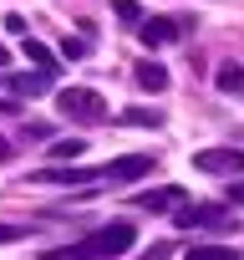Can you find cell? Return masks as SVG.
I'll list each match as a JSON object with an SVG mask.
<instances>
[{
    "label": "cell",
    "mask_w": 244,
    "mask_h": 260,
    "mask_svg": "<svg viewBox=\"0 0 244 260\" xmlns=\"http://www.w3.org/2000/svg\"><path fill=\"white\" fill-rule=\"evenodd\" d=\"M102 179V169H41L36 184H92Z\"/></svg>",
    "instance_id": "obj_7"
},
{
    "label": "cell",
    "mask_w": 244,
    "mask_h": 260,
    "mask_svg": "<svg viewBox=\"0 0 244 260\" xmlns=\"http://www.w3.org/2000/svg\"><path fill=\"white\" fill-rule=\"evenodd\" d=\"M11 153H16V148H11L6 138H0V164H11Z\"/></svg>",
    "instance_id": "obj_20"
},
{
    "label": "cell",
    "mask_w": 244,
    "mask_h": 260,
    "mask_svg": "<svg viewBox=\"0 0 244 260\" xmlns=\"http://www.w3.org/2000/svg\"><path fill=\"white\" fill-rule=\"evenodd\" d=\"M138 36H143V46H168V41H178V36H183V26H178V21H168V16H148V21L138 26Z\"/></svg>",
    "instance_id": "obj_5"
},
{
    "label": "cell",
    "mask_w": 244,
    "mask_h": 260,
    "mask_svg": "<svg viewBox=\"0 0 244 260\" xmlns=\"http://www.w3.org/2000/svg\"><path fill=\"white\" fill-rule=\"evenodd\" d=\"M193 224H229V209L224 204H193L178 214V230H193Z\"/></svg>",
    "instance_id": "obj_6"
},
{
    "label": "cell",
    "mask_w": 244,
    "mask_h": 260,
    "mask_svg": "<svg viewBox=\"0 0 244 260\" xmlns=\"http://www.w3.org/2000/svg\"><path fill=\"white\" fill-rule=\"evenodd\" d=\"M143 174H153V153H128V158H112L102 169V179H112V184H133Z\"/></svg>",
    "instance_id": "obj_4"
},
{
    "label": "cell",
    "mask_w": 244,
    "mask_h": 260,
    "mask_svg": "<svg viewBox=\"0 0 244 260\" xmlns=\"http://www.w3.org/2000/svg\"><path fill=\"white\" fill-rule=\"evenodd\" d=\"M133 240H138V230H133L128 219H112V224L92 230V235H87V240H76V245L46 250L41 260H112V255H128V250H133Z\"/></svg>",
    "instance_id": "obj_1"
},
{
    "label": "cell",
    "mask_w": 244,
    "mask_h": 260,
    "mask_svg": "<svg viewBox=\"0 0 244 260\" xmlns=\"http://www.w3.org/2000/svg\"><path fill=\"white\" fill-rule=\"evenodd\" d=\"M56 107H61L71 122H87V127L107 122V97H102V92H92V87H66V92L56 97Z\"/></svg>",
    "instance_id": "obj_2"
},
{
    "label": "cell",
    "mask_w": 244,
    "mask_h": 260,
    "mask_svg": "<svg viewBox=\"0 0 244 260\" xmlns=\"http://www.w3.org/2000/svg\"><path fill=\"white\" fill-rule=\"evenodd\" d=\"M173 204H183V189H153V194H138V209H153V214H163V209H173Z\"/></svg>",
    "instance_id": "obj_9"
},
{
    "label": "cell",
    "mask_w": 244,
    "mask_h": 260,
    "mask_svg": "<svg viewBox=\"0 0 244 260\" xmlns=\"http://www.w3.org/2000/svg\"><path fill=\"white\" fill-rule=\"evenodd\" d=\"M229 199H234V204H244V184H229Z\"/></svg>",
    "instance_id": "obj_19"
},
{
    "label": "cell",
    "mask_w": 244,
    "mask_h": 260,
    "mask_svg": "<svg viewBox=\"0 0 244 260\" xmlns=\"http://www.w3.org/2000/svg\"><path fill=\"white\" fill-rule=\"evenodd\" d=\"M198 174H244V148H204L193 153Z\"/></svg>",
    "instance_id": "obj_3"
},
{
    "label": "cell",
    "mask_w": 244,
    "mask_h": 260,
    "mask_svg": "<svg viewBox=\"0 0 244 260\" xmlns=\"http://www.w3.org/2000/svg\"><path fill=\"white\" fill-rule=\"evenodd\" d=\"M214 82H219V92H244V67H234V61H229V67H219V77H214Z\"/></svg>",
    "instance_id": "obj_12"
},
{
    "label": "cell",
    "mask_w": 244,
    "mask_h": 260,
    "mask_svg": "<svg viewBox=\"0 0 244 260\" xmlns=\"http://www.w3.org/2000/svg\"><path fill=\"white\" fill-rule=\"evenodd\" d=\"M11 87H16V92H31V97H36V92H46V87H51V77H46V72H26V77H16Z\"/></svg>",
    "instance_id": "obj_13"
},
{
    "label": "cell",
    "mask_w": 244,
    "mask_h": 260,
    "mask_svg": "<svg viewBox=\"0 0 244 260\" xmlns=\"http://www.w3.org/2000/svg\"><path fill=\"white\" fill-rule=\"evenodd\" d=\"M21 235H26V230H16V224H0V245H16Z\"/></svg>",
    "instance_id": "obj_17"
},
{
    "label": "cell",
    "mask_w": 244,
    "mask_h": 260,
    "mask_svg": "<svg viewBox=\"0 0 244 260\" xmlns=\"http://www.w3.org/2000/svg\"><path fill=\"white\" fill-rule=\"evenodd\" d=\"M143 260H168V245H148V250H143Z\"/></svg>",
    "instance_id": "obj_18"
},
{
    "label": "cell",
    "mask_w": 244,
    "mask_h": 260,
    "mask_svg": "<svg viewBox=\"0 0 244 260\" xmlns=\"http://www.w3.org/2000/svg\"><path fill=\"white\" fill-rule=\"evenodd\" d=\"M138 87H143V92H163V87H168V72H163L158 61H143V67H138Z\"/></svg>",
    "instance_id": "obj_10"
},
{
    "label": "cell",
    "mask_w": 244,
    "mask_h": 260,
    "mask_svg": "<svg viewBox=\"0 0 244 260\" xmlns=\"http://www.w3.org/2000/svg\"><path fill=\"white\" fill-rule=\"evenodd\" d=\"M21 51H26V61H31L36 72H46V77H56V51H51V46H41L36 36H26V41H21Z\"/></svg>",
    "instance_id": "obj_8"
},
{
    "label": "cell",
    "mask_w": 244,
    "mask_h": 260,
    "mask_svg": "<svg viewBox=\"0 0 244 260\" xmlns=\"http://www.w3.org/2000/svg\"><path fill=\"white\" fill-rule=\"evenodd\" d=\"M112 16L117 21H143V6L138 0H112Z\"/></svg>",
    "instance_id": "obj_15"
},
{
    "label": "cell",
    "mask_w": 244,
    "mask_h": 260,
    "mask_svg": "<svg viewBox=\"0 0 244 260\" xmlns=\"http://www.w3.org/2000/svg\"><path fill=\"white\" fill-rule=\"evenodd\" d=\"M82 148H87L82 138H56V143H51V158H61V164H71V158H82Z\"/></svg>",
    "instance_id": "obj_14"
},
{
    "label": "cell",
    "mask_w": 244,
    "mask_h": 260,
    "mask_svg": "<svg viewBox=\"0 0 244 260\" xmlns=\"http://www.w3.org/2000/svg\"><path fill=\"white\" fill-rule=\"evenodd\" d=\"M188 260H244L234 245H188Z\"/></svg>",
    "instance_id": "obj_11"
},
{
    "label": "cell",
    "mask_w": 244,
    "mask_h": 260,
    "mask_svg": "<svg viewBox=\"0 0 244 260\" xmlns=\"http://www.w3.org/2000/svg\"><path fill=\"white\" fill-rule=\"evenodd\" d=\"M6 31H11V36H21V41H26V31H31V26H26V21H21V16H6Z\"/></svg>",
    "instance_id": "obj_16"
}]
</instances>
